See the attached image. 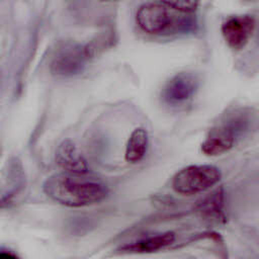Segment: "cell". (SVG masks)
Instances as JSON below:
<instances>
[{"mask_svg":"<svg viewBox=\"0 0 259 259\" xmlns=\"http://www.w3.org/2000/svg\"><path fill=\"white\" fill-rule=\"evenodd\" d=\"M42 189L51 199L70 207H83L98 203L109 192L107 184L89 172L61 171L55 173L46 179Z\"/></svg>","mask_w":259,"mask_h":259,"instance_id":"obj_1","label":"cell"},{"mask_svg":"<svg viewBox=\"0 0 259 259\" xmlns=\"http://www.w3.org/2000/svg\"><path fill=\"white\" fill-rule=\"evenodd\" d=\"M136 19L142 30L154 35L186 34L197 27L195 13L177 10L165 1L144 3L139 7Z\"/></svg>","mask_w":259,"mask_h":259,"instance_id":"obj_2","label":"cell"},{"mask_svg":"<svg viewBox=\"0 0 259 259\" xmlns=\"http://www.w3.org/2000/svg\"><path fill=\"white\" fill-rule=\"evenodd\" d=\"M256 122V113L250 107L228 109L208 131L201 144L206 156H219L229 152L237 140L250 132Z\"/></svg>","mask_w":259,"mask_h":259,"instance_id":"obj_3","label":"cell"},{"mask_svg":"<svg viewBox=\"0 0 259 259\" xmlns=\"http://www.w3.org/2000/svg\"><path fill=\"white\" fill-rule=\"evenodd\" d=\"M220 169L209 164L189 165L179 170L172 179V188L183 195L203 192L221 180Z\"/></svg>","mask_w":259,"mask_h":259,"instance_id":"obj_4","label":"cell"},{"mask_svg":"<svg viewBox=\"0 0 259 259\" xmlns=\"http://www.w3.org/2000/svg\"><path fill=\"white\" fill-rule=\"evenodd\" d=\"M89 48L75 40H62L54 49L50 70L57 77H73L83 72L89 59Z\"/></svg>","mask_w":259,"mask_h":259,"instance_id":"obj_5","label":"cell"},{"mask_svg":"<svg viewBox=\"0 0 259 259\" xmlns=\"http://www.w3.org/2000/svg\"><path fill=\"white\" fill-rule=\"evenodd\" d=\"M199 77L194 72L183 71L172 76L161 90L162 101L171 107L187 104L199 88Z\"/></svg>","mask_w":259,"mask_h":259,"instance_id":"obj_6","label":"cell"},{"mask_svg":"<svg viewBox=\"0 0 259 259\" xmlns=\"http://www.w3.org/2000/svg\"><path fill=\"white\" fill-rule=\"evenodd\" d=\"M255 25V18L250 14L233 15L223 22L221 30L227 45L231 49L239 51L250 40Z\"/></svg>","mask_w":259,"mask_h":259,"instance_id":"obj_7","label":"cell"},{"mask_svg":"<svg viewBox=\"0 0 259 259\" xmlns=\"http://www.w3.org/2000/svg\"><path fill=\"white\" fill-rule=\"evenodd\" d=\"M55 159L62 171L73 173L89 172L86 159L71 140H65L58 146Z\"/></svg>","mask_w":259,"mask_h":259,"instance_id":"obj_8","label":"cell"},{"mask_svg":"<svg viewBox=\"0 0 259 259\" xmlns=\"http://www.w3.org/2000/svg\"><path fill=\"white\" fill-rule=\"evenodd\" d=\"M175 240L176 236L173 232L159 233L127 243L120 248V251L128 254H149L169 247Z\"/></svg>","mask_w":259,"mask_h":259,"instance_id":"obj_9","label":"cell"},{"mask_svg":"<svg viewBox=\"0 0 259 259\" xmlns=\"http://www.w3.org/2000/svg\"><path fill=\"white\" fill-rule=\"evenodd\" d=\"M148 133L143 127L135 128L128 137L125 152H124V159L127 163L135 164L140 162L146 155L148 149Z\"/></svg>","mask_w":259,"mask_h":259,"instance_id":"obj_10","label":"cell"},{"mask_svg":"<svg viewBox=\"0 0 259 259\" xmlns=\"http://www.w3.org/2000/svg\"><path fill=\"white\" fill-rule=\"evenodd\" d=\"M223 207V191L222 189H218L209 194L204 200H202L198 204V210L207 217L220 218L223 215L222 213Z\"/></svg>","mask_w":259,"mask_h":259,"instance_id":"obj_11","label":"cell"},{"mask_svg":"<svg viewBox=\"0 0 259 259\" xmlns=\"http://www.w3.org/2000/svg\"><path fill=\"white\" fill-rule=\"evenodd\" d=\"M0 259H18L17 256L9 251H0Z\"/></svg>","mask_w":259,"mask_h":259,"instance_id":"obj_12","label":"cell"}]
</instances>
